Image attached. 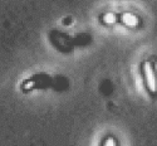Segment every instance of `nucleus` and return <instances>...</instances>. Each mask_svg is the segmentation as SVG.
<instances>
[{"label": "nucleus", "mask_w": 157, "mask_h": 146, "mask_svg": "<svg viewBox=\"0 0 157 146\" xmlns=\"http://www.w3.org/2000/svg\"><path fill=\"white\" fill-rule=\"evenodd\" d=\"M142 74H143V81H145L146 88L151 95L157 92V76L156 72L150 62H145L142 65Z\"/></svg>", "instance_id": "1"}, {"label": "nucleus", "mask_w": 157, "mask_h": 146, "mask_svg": "<svg viewBox=\"0 0 157 146\" xmlns=\"http://www.w3.org/2000/svg\"><path fill=\"white\" fill-rule=\"evenodd\" d=\"M121 20L127 26H136L138 24V18L136 15H133V14H129V13H126V14H123L121 17Z\"/></svg>", "instance_id": "2"}, {"label": "nucleus", "mask_w": 157, "mask_h": 146, "mask_svg": "<svg viewBox=\"0 0 157 146\" xmlns=\"http://www.w3.org/2000/svg\"><path fill=\"white\" fill-rule=\"evenodd\" d=\"M102 19H103V23H104V24H113V23H116V20H117L116 15H114V14H112V13H108V14H104Z\"/></svg>", "instance_id": "3"}, {"label": "nucleus", "mask_w": 157, "mask_h": 146, "mask_svg": "<svg viewBox=\"0 0 157 146\" xmlns=\"http://www.w3.org/2000/svg\"><path fill=\"white\" fill-rule=\"evenodd\" d=\"M102 146H117V144H116V140L113 137H107L106 140L103 141Z\"/></svg>", "instance_id": "4"}]
</instances>
